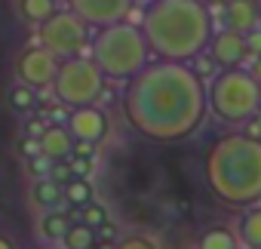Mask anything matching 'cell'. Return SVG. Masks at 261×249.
<instances>
[{
	"label": "cell",
	"instance_id": "6da1fadb",
	"mask_svg": "<svg viewBox=\"0 0 261 249\" xmlns=\"http://www.w3.org/2000/svg\"><path fill=\"white\" fill-rule=\"evenodd\" d=\"M209 114L206 83L188 62L151 59L123 89V117L136 136L175 145L191 139Z\"/></svg>",
	"mask_w": 261,
	"mask_h": 249
},
{
	"label": "cell",
	"instance_id": "7a4b0ae2",
	"mask_svg": "<svg viewBox=\"0 0 261 249\" xmlns=\"http://www.w3.org/2000/svg\"><path fill=\"white\" fill-rule=\"evenodd\" d=\"M203 179L215 200L246 209L261 200V139L249 133L218 136L203 154Z\"/></svg>",
	"mask_w": 261,
	"mask_h": 249
},
{
	"label": "cell",
	"instance_id": "3957f363",
	"mask_svg": "<svg viewBox=\"0 0 261 249\" xmlns=\"http://www.w3.org/2000/svg\"><path fill=\"white\" fill-rule=\"evenodd\" d=\"M139 25L151 43L154 59L169 62L197 59L215 31L209 4L203 0H151Z\"/></svg>",
	"mask_w": 261,
	"mask_h": 249
},
{
	"label": "cell",
	"instance_id": "277c9868",
	"mask_svg": "<svg viewBox=\"0 0 261 249\" xmlns=\"http://www.w3.org/2000/svg\"><path fill=\"white\" fill-rule=\"evenodd\" d=\"M89 59L98 65L105 80L126 83L154 59V53H151V43H148L142 25L120 19V22L95 28L92 43H89Z\"/></svg>",
	"mask_w": 261,
	"mask_h": 249
},
{
	"label": "cell",
	"instance_id": "5b68a950",
	"mask_svg": "<svg viewBox=\"0 0 261 249\" xmlns=\"http://www.w3.org/2000/svg\"><path fill=\"white\" fill-rule=\"evenodd\" d=\"M206 105L221 123H249L261 111V86L249 68H218L206 83Z\"/></svg>",
	"mask_w": 261,
	"mask_h": 249
},
{
	"label": "cell",
	"instance_id": "8992f818",
	"mask_svg": "<svg viewBox=\"0 0 261 249\" xmlns=\"http://www.w3.org/2000/svg\"><path fill=\"white\" fill-rule=\"evenodd\" d=\"M105 89V74L98 71V65L86 56H74V59H62L56 80H53V92L62 105L68 108H80V105H95L98 95Z\"/></svg>",
	"mask_w": 261,
	"mask_h": 249
},
{
	"label": "cell",
	"instance_id": "52a82bcc",
	"mask_svg": "<svg viewBox=\"0 0 261 249\" xmlns=\"http://www.w3.org/2000/svg\"><path fill=\"white\" fill-rule=\"evenodd\" d=\"M89 28L92 25H86L74 10H56L43 25H37V37H40V46H46L62 62V59L83 56L89 49L92 43Z\"/></svg>",
	"mask_w": 261,
	"mask_h": 249
},
{
	"label": "cell",
	"instance_id": "ba28073f",
	"mask_svg": "<svg viewBox=\"0 0 261 249\" xmlns=\"http://www.w3.org/2000/svg\"><path fill=\"white\" fill-rule=\"evenodd\" d=\"M56 71H59V59H56L46 46H40V43L22 49L19 59H16V77H19L22 83L34 86V89H46V86H53Z\"/></svg>",
	"mask_w": 261,
	"mask_h": 249
},
{
	"label": "cell",
	"instance_id": "9c48e42d",
	"mask_svg": "<svg viewBox=\"0 0 261 249\" xmlns=\"http://www.w3.org/2000/svg\"><path fill=\"white\" fill-rule=\"evenodd\" d=\"M65 127L71 130L74 142H92V145H101L111 133V117L98 108V105H80V108H71Z\"/></svg>",
	"mask_w": 261,
	"mask_h": 249
},
{
	"label": "cell",
	"instance_id": "30bf717a",
	"mask_svg": "<svg viewBox=\"0 0 261 249\" xmlns=\"http://www.w3.org/2000/svg\"><path fill=\"white\" fill-rule=\"evenodd\" d=\"M133 7H136V0H68V10H74L92 28L126 19L133 13Z\"/></svg>",
	"mask_w": 261,
	"mask_h": 249
},
{
	"label": "cell",
	"instance_id": "8fae6325",
	"mask_svg": "<svg viewBox=\"0 0 261 249\" xmlns=\"http://www.w3.org/2000/svg\"><path fill=\"white\" fill-rule=\"evenodd\" d=\"M206 53L218 68H240L249 59V43H246V34L233 28H221V31H212Z\"/></svg>",
	"mask_w": 261,
	"mask_h": 249
},
{
	"label": "cell",
	"instance_id": "7c38bea8",
	"mask_svg": "<svg viewBox=\"0 0 261 249\" xmlns=\"http://www.w3.org/2000/svg\"><path fill=\"white\" fill-rule=\"evenodd\" d=\"M261 25L258 0H227L224 4V28H233L240 34H249Z\"/></svg>",
	"mask_w": 261,
	"mask_h": 249
},
{
	"label": "cell",
	"instance_id": "4fadbf2b",
	"mask_svg": "<svg viewBox=\"0 0 261 249\" xmlns=\"http://www.w3.org/2000/svg\"><path fill=\"white\" fill-rule=\"evenodd\" d=\"M37 142H40V154L49 157V160H68L74 154V136H71L68 127H59V123L43 127Z\"/></svg>",
	"mask_w": 261,
	"mask_h": 249
},
{
	"label": "cell",
	"instance_id": "5bb4252c",
	"mask_svg": "<svg viewBox=\"0 0 261 249\" xmlns=\"http://www.w3.org/2000/svg\"><path fill=\"white\" fill-rule=\"evenodd\" d=\"M237 240L249 249H261V206L258 203L243 209L240 225H237Z\"/></svg>",
	"mask_w": 261,
	"mask_h": 249
},
{
	"label": "cell",
	"instance_id": "9a60e30c",
	"mask_svg": "<svg viewBox=\"0 0 261 249\" xmlns=\"http://www.w3.org/2000/svg\"><path fill=\"white\" fill-rule=\"evenodd\" d=\"M68 225H71V215H65L59 209H43V215L37 221V234H40L43 243H62Z\"/></svg>",
	"mask_w": 261,
	"mask_h": 249
},
{
	"label": "cell",
	"instance_id": "2e32d148",
	"mask_svg": "<svg viewBox=\"0 0 261 249\" xmlns=\"http://www.w3.org/2000/svg\"><path fill=\"white\" fill-rule=\"evenodd\" d=\"M62 246L65 249H95L98 246V237H95V228L86 225V221H71L65 237H62Z\"/></svg>",
	"mask_w": 261,
	"mask_h": 249
},
{
	"label": "cell",
	"instance_id": "e0dca14e",
	"mask_svg": "<svg viewBox=\"0 0 261 249\" xmlns=\"http://www.w3.org/2000/svg\"><path fill=\"white\" fill-rule=\"evenodd\" d=\"M31 200H34V206H40V209H56V206L65 200V197H62V185L53 182L49 176H43V179L34 182V188H31Z\"/></svg>",
	"mask_w": 261,
	"mask_h": 249
},
{
	"label": "cell",
	"instance_id": "ac0fdd59",
	"mask_svg": "<svg viewBox=\"0 0 261 249\" xmlns=\"http://www.w3.org/2000/svg\"><path fill=\"white\" fill-rule=\"evenodd\" d=\"M62 197H65V203H71L74 209H80V206H86L89 200H95V188H92L89 179L74 176L68 185H62Z\"/></svg>",
	"mask_w": 261,
	"mask_h": 249
},
{
	"label": "cell",
	"instance_id": "d6986e66",
	"mask_svg": "<svg viewBox=\"0 0 261 249\" xmlns=\"http://www.w3.org/2000/svg\"><path fill=\"white\" fill-rule=\"evenodd\" d=\"M10 105H13V111H19V114H31V111L40 105V95H37L34 86H28V83L19 80V83L10 89Z\"/></svg>",
	"mask_w": 261,
	"mask_h": 249
},
{
	"label": "cell",
	"instance_id": "ffe728a7",
	"mask_svg": "<svg viewBox=\"0 0 261 249\" xmlns=\"http://www.w3.org/2000/svg\"><path fill=\"white\" fill-rule=\"evenodd\" d=\"M19 10H22L25 22H31V25H43L59 7H56V0H19Z\"/></svg>",
	"mask_w": 261,
	"mask_h": 249
},
{
	"label": "cell",
	"instance_id": "44dd1931",
	"mask_svg": "<svg viewBox=\"0 0 261 249\" xmlns=\"http://www.w3.org/2000/svg\"><path fill=\"white\" fill-rule=\"evenodd\" d=\"M200 249H240V240L227 228H209L200 237Z\"/></svg>",
	"mask_w": 261,
	"mask_h": 249
},
{
	"label": "cell",
	"instance_id": "7402d4cb",
	"mask_svg": "<svg viewBox=\"0 0 261 249\" xmlns=\"http://www.w3.org/2000/svg\"><path fill=\"white\" fill-rule=\"evenodd\" d=\"M108 218H111V212H108V206L98 203V200H89L86 206H80V221H86V225H92V228L105 225Z\"/></svg>",
	"mask_w": 261,
	"mask_h": 249
},
{
	"label": "cell",
	"instance_id": "603a6c76",
	"mask_svg": "<svg viewBox=\"0 0 261 249\" xmlns=\"http://www.w3.org/2000/svg\"><path fill=\"white\" fill-rule=\"evenodd\" d=\"M114 249H160V246L145 234H129V237H120L114 243Z\"/></svg>",
	"mask_w": 261,
	"mask_h": 249
},
{
	"label": "cell",
	"instance_id": "cb8c5ba5",
	"mask_svg": "<svg viewBox=\"0 0 261 249\" xmlns=\"http://www.w3.org/2000/svg\"><path fill=\"white\" fill-rule=\"evenodd\" d=\"M49 179L59 182V185H68V182L74 179L71 163H68V160H53V163H49Z\"/></svg>",
	"mask_w": 261,
	"mask_h": 249
},
{
	"label": "cell",
	"instance_id": "d4e9b609",
	"mask_svg": "<svg viewBox=\"0 0 261 249\" xmlns=\"http://www.w3.org/2000/svg\"><path fill=\"white\" fill-rule=\"evenodd\" d=\"M68 163H71V172H74V176H83V179H86V176L92 172L95 157H77V154H71V157H68Z\"/></svg>",
	"mask_w": 261,
	"mask_h": 249
},
{
	"label": "cell",
	"instance_id": "484cf974",
	"mask_svg": "<svg viewBox=\"0 0 261 249\" xmlns=\"http://www.w3.org/2000/svg\"><path fill=\"white\" fill-rule=\"evenodd\" d=\"M95 237H98V246H101V243H111V246H114V243L120 240V237H117V228H114V221H111V218H108L105 225H98V228H95Z\"/></svg>",
	"mask_w": 261,
	"mask_h": 249
},
{
	"label": "cell",
	"instance_id": "4316f807",
	"mask_svg": "<svg viewBox=\"0 0 261 249\" xmlns=\"http://www.w3.org/2000/svg\"><path fill=\"white\" fill-rule=\"evenodd\" d=\"M246 43H249V56H258L261 53V25L246 34Z\"/></svg>",
	"mask_w": 261,
	"mask_h": 249
},
{
	"label": "cell",
	"instance_id": "83f0119b",
	"mask_svg": "<svg viewBox=\"0 0 261 249\" xmlns=\"http://www.w3.org/2000/svg\"><path fill=\"white\" fill-rule=\"evenodd\" d=\"M74 154L77 157H95V145L92 142H74Z\"/></svg>",
	"mask_w": 261,
	"mask_h": 249
},
{
	"label": "cell",
	"instance_id": "f1b7e54d",
	"mask_svg": "<svg viewBox=\"0 0 261 249\" xmlns=\"http://www.w3.org/2000/svg\"><path fill=\"white\" fill-rule=\"evenodd\" d=\"M249 74H252V77H255V83L261 86V53L252 59V65H249Z\"/></svg>",
	"mask_w": 261,
	"mask_h": 249
},
{
	"label": "cell",
	"instance_id": "f546056e",
	"mask_svg": "<svg viewBox=\"0 0 261 249\" xmlns=\"http://www.w3.org/2000/svg\"><path fill=\"white\" fill-rule=\"evenodd\" d=\"M0 249H19V246H16V243L7 237V234H0Z\"/></svg>",
	"mask_w": 261,
	"mask_h": 249
},
{
	"label": "cell",
	"instance_id": "4dcf8cb0",
	"mask_svg": "<svg viewBox=\"0 0 261 249\" xmlns=\"http://www.w3.org/2000/svg\"><path fill=\"white\" fill-rule=\"evenodd\" d=\"M203 4H209V7H224L227 0H203Z\"/></svg>",
	"mask_w": 261,
	"mask_h": 249
},
{
	"label": "cell",
	"instance_id": "1f68e13d",
	"mask_svg": "<svg viewBox=\"0 0 261 249\" xmlns=\"http://www.w3.org/2000/svg\"><path fill=\"white\" fill-rule=\"evenodd\" d=\"M240 249H249V246H240Z\"/></svg>",
	"mask_w": 261,
	"mask_h": 249
},
{
	"label": "cell",
	"instance_id": "d6a6232c",
	"mask_svg": "<svg viewBox=\"0 0 261 249\" xmlns=\"http://www.w3.org/2000/svg\"><path fill=\"white\" fill-rule=\"evenodd\" d=\"M62 249H65V246H62Z\"/></svg>",
	"mask_w": 261,
	"mask_h": 249
}]
</instances>
